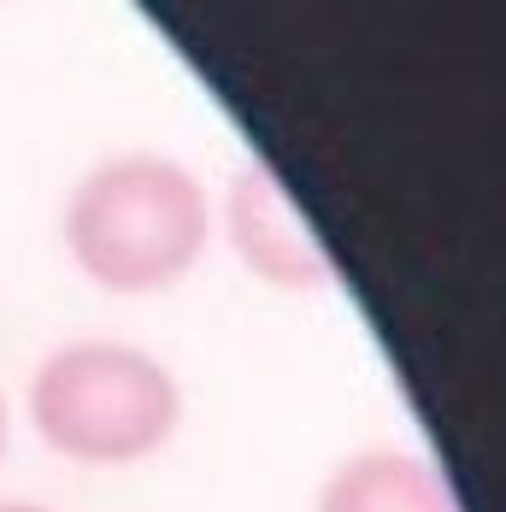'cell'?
I'll list each match as a JSON object with an SVG mask.
<instances>
[{"instance_id": "obj_1", "label": "cell", "mask_w": 506, "mask_h": 512, "mask_svg": "<svg viewBox=\"0 0 506 512\" xmlns=\"http://www.w3.org/2000/svg\"><path fill=\"white\" fill-rule=\"evenodd\" d=\"M212 201L165 154L101 159L65 201V254L106 295H165L206 254Z\"/></svg>"}, {"instance_id": "obj_2", "label": "cell", "mask_w": 506, "mask_h": 512, "mask_svg": "<svg viewBox=\"0 0 506 512\" xmlns=\"http://www.w3.org/2000/svg\"><path fill=\"white\" fill-rule=\"evenodd\" d=\"M30 424L53 454L130 465L159 454L183 424V389L165 359L130 342H65L30 377Z\"/></svg>"}, {"instance_id": "obj_3", "label": "cell", "mask_w": 506, "mask_h": 512, "mask_svg": "<svg viewBox=\"0 0 506 512\" xmlns=\"http://www.w3.org/2000/svg\"><path fill=\"white\" fill-rule=\"evenodd\" d=\"M224 224H230V248L248 265L259 283L283 289V295H312L330 283V259L318 254L312 230L295 218V206L283 195V183L265 171V165H248L236 171L230 195H224Z\"/></svg>"}, {"instance_id": "obj_4", "label": "cell", "mask_w": 506, "mask_h": 512, "mask_svg": "<svg viewBox=\"0 0 506 512\" xmlns=\"http://www.w3.org/2000/svg\"><path fill=\"white\" fill-rule=\"evenodd\" d=\"M318 512H459L448 477L401 448H365L330 471Z\"/></svg>"}, {"instance_id": "obj_5", "label": "cell", "mask_w": 506, "mask_h": 512, "mask_svg": "<svg viewBox=\"0 0 506 512\" xmlns=\"http://www.w3.org/2000/svg\"><path fill=\"white\" fill-rule=\"evenodd\" d=\"M0 512H48V507H30V501H0Z\"/></svg>"}, {"instance_id": "obj_6", "label": "cell", "mask_w": 506, "mask_h": 512, "mask_svg": "<svg viewBox=\"0 0 506 512\" xmlns=\"http://www.w3.org/2000/svg\"><path fill=\"white\" fill-rule=\"evenodd\" d=\"M6 424H12V418H6V395H0V454H6Z\"/></svg>"}]
</instances>
